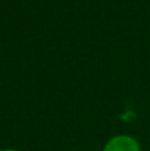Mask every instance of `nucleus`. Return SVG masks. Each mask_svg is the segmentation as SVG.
<instances>
[{"label":"nucleus","instance_id":"f257e3e1","mask_svg":"<svg viewBox=\"0 0 150 151\" xmlns=\"http://www.w3.org/2000/svg\"><path fill=\"white\" fill-rule=\"evenodd\" d=\"M103 151H141V148L136 138L130 135H116L106 142Z\"/></svg>","mask_w":150,"mask_h":151},{"label":"nucleus","instance_id":"f03ea898","mask_svg":"<svg viewBox=\"0 0 150 151\" xmlns=\"http://www.w3.org/2000/svg\"><path fill=\"white\" fill-rule=\"evenodd\" d=\"M1 151H16V150H1Z\"/></svg>","mask_w":150,"mask_h":151}]
</instances>
